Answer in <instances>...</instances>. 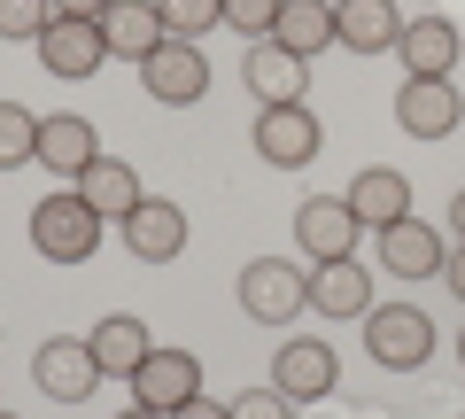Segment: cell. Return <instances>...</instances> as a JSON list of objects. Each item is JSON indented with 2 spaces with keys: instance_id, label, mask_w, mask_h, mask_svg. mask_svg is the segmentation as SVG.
<instances>
[{
  "instance_id": "obj_1",
  "label": "cell",
  "mask_w": 465,
  "mask_h": 419,
  "mask_svg": "<svg viewBox=\"0 0 465 419\" xmlns=\"http://www.w3.org/2000/svg\"><path fill=\"white\" fill-rule=\"evenodd\" d=\"M101 225H109V218L85 210L78 186H54V195L32 202V249L47 256V264H94V256H101Z\"/></svg>"
},
{
  "instance_id": "obj_2",
  "label": "cell",
  "mask_w": 465,
  "mask_h": 419,
  "mask_svg": "<svg viewBox=\"0 0 465 419\" xmlns=\"http://www.w3.org/2000/svg\"><path fill=\"white\" fill-rule=\"evenodd\" d=\"M241 311H249L256 326H272V334H287V326L311 311V272L287 264V256H256V264H241Z\"/></svg>"
},
{
  "instance_id": "obj_3",
  "label": "cell",
  "mask_w": 465,
  "mask_h": 419,
  "mask_svg": "<svg viewBox=\"0 0 465 419\" xmlns=\"http://www.w3.org/2000/svg\"><path fill=\"white\" fill-rule=\"evenodd\" d=\"M365 350H372V365H388V373H419L434 357V319L419 303H372L365 311Z\"/></svg>"
},
{
  "instance_id": "obj_4",
  "label": "cell",
  "mask_w": 465,
  "mask_h": 419,
  "mask_svg": "<svg viewBox=\"0 0 465 419\" xmlns=\"http://www.w3.org/2000/svg\"><path fill=\"white\" fill-rule=\"evenodd\" d=\"M256 155H264L272 171H302L318 148H326V125L311 117V101H272V109H256Z\"/></svg>"
},
{
  "instance_id": "obj_5",
  "label": "cell",
  "mask_w": 465,
  "mask_h": 419,
  "mask_svg": "<svg viewBox=\"0 0 465 419\" xmlns=\"http://www.w3.org/2000/svg\"><path fill=\"white\" fill-rule=\"evenodd\" d=\"M32 381H39V396H54V404H85L101 388L94 342H85V334H47L32 350Z\"/></svg>"
},
{
  "instance_id": "obj_6",
  "label": "cell",
  "mask_w": 465,
  "mask_h": 419,
  "mask_svg": "<svg viewBox=\"0 0 465 419\" xmlns=\"http://www.w3.org/2000/svg\"><path fill=\"white\" fill-rule=\"evenodd\" d=\"M140 85H148V101H163V109H194L202 94H210V63H202L194 39H163V47L148 55V63H133Z\"/></svg>"
},
{
  "instance_id": "obj_7",
  "label": "cell",
  "mask_w": 465,
  "mask_h": 419,
  "mask_svg": "<svg viewBox=\"0 0 465 419\" xmlns=\"http://www.w3.org/2000/svg\"><path fill=\"white\" fill-rule=\"evenodd\" d=\"M39 47V63H47V78H94L101 63H109V39H101V16H54L47 32L32 39Z\"/></svg>"
},
{
  "instance_id": "obj_8",
  "label": "cell",
  "mask_w": 465,
  "mask_h": 419,
  "mask_svg": "<svg viewBox=\"0 0 465 419\" xmlns=\"http://www.w3.org/2000/svg\"><path fill=\"white\" fill-rule=\"evenodd\" d=\"M272 388H280V396H295V404L333 396V388H341V357H333V342H318V334H287L280 357H272Z\"/></svg>"
},
{
  "instance_id": "obj_9",
  "label": "cell",
  "mask_w": 465,
  "mask_h": 419,
  "mask_svg": "<svg viewBox=\"0 0 465 419\" xmlns=\"http://www.w3.org/2000/svg\"><path fill=\"white\" fill-rule=\"evenodd\" d=\"M396 125L411 140H450L465 125V94L450 78H403L396 85Z\"/></svg>"
},
{
  "instance_id": "obj_10",
  "label": "cell",
  "mask_w": 465,
  "mask_h": 419,
  "mask_svg": "<svg viewBox=\"0 0 465 419\" xmlns=\"http://www.w3.org/2000/svg\"><path fill=\"white\" fill-rule=\"evenodd\" d=\"M357 234H365V225H357V210H349L341 195H311V202L295 210V241H302V256H311V264L357 256Z\"/></svg>"
},
{
  "instance_id": "obj_11",
  "label": "cell",
  "mask_w": 465,
  "mask_h": 419,
  "mask_svg": "<svg viewBox=\"0 0 465 419\" xmlns=\"http://www.w3.org/2000/svg\"><path fill=\"white\" fill-rule=\"evenodd\" d=\"M39 164H47L54 179L78 186L85 171L101 164V133H94V117H78V109H54V117H39Z\"/></svg>"
},
{
  "instance_id": "obj_12",
  "label": "cell",
  "mask_w": 465,
  "mask_h": 419,
  "mask_svg": "<svg viewBox=\"0 0 465 419\" xmlns=\"http://www.w3.org/2000/svg\"><path fill=\"white\" fill-rule=\"evenodd\" d=\"M442 264H450V241L427 218L381 225V272H396V280H442Z\"/></svg>"
},
{
  "instance_id": "obj_13",
  "label": "cell",
  "mask_w": 465,
  "mask_h": 419,
  "mask_svg": "<svg viewBox=\"0 0 465 419\" xmlns=\"http://www.w3.org/2000/svg\"><path fill=\"white\" fill-rule=\"evenodd\" d=\"M241 78H249L256 109H272V101H302V94H311V63H302V55H287L280 39H249V55H241Z\"/></svg>"
},
{
  "instance_id": "obj_14",
  "label": "cell",
  "mask_w": 465,
  "mask_h": 419,
  "mask_svg": "<svg viewBox=\"0 0 465 419\" xmlns=\"http://www.w3.org/2000/svg\"><path fill=\"white\" fill-rule=\"evenodd\" d=\"M396 55H403V78H450L458 55H465V32L450 16H411L403 39H396Z\"/></svg>"
},
{
  "instance_id": "obj_15",
  "label": "cell",
  "mask_w": 465,
  "mask_h": 419,
  "mask_svg": "<svg viewBox=\"0 0 465 419\" xmlns=\"http://www.w3.org/2000/svg\"><path fill=\"white\" fill-rule=\"evenodd\" d=\"M133 396L148 412H179L186 396H202V357L194 350H148V365L133 373Z\"/></svg>"
},
{
  "instance_id": "obj_16",
  "label": "cell",
  "mask_w": 465,
  "mask_h": 419,
  "mask_svg": "<svg viewBox=\"0 0 465 419\" xmlns=\"http://www.w3.org/2000/svg\"><path fill=\"white\" fill-rule=\"evenodd\" d=\"M94 365H101V381H133L140 365H148V350H155V334H148V319H133V311H109V319H94Z\"/></svg>"
},
{
  "instance_id": "obj_17",
  "label": "cell",
  "mask_w": 465,
  "mask_h": 419,
  "mask_svg": "<svg viewBox=\"0 0 465 419\" xmlns=\"http://www.w3.org/2000/svg\"><path fill=\"white\" fill-rule=\"evenodd\" d=\"M101 39H109V63H148L171 32L155 16V0H109L101 8Z\"/></svg>"
},
{
  "instance_id": "obj_18",
  "label": "cell",
  "mask_w": 465,
  "mask_h": 419,
  "mask_svg": "<svg viewBox=\"0 0 465 419\" xmlns=\"http://www.w3.org/2000/svg\"><path fill=\"white\" fill-rule=\"evenodd\" d=\"M396 39H403L396 0H341V8H333V47H349V55H396Z\"/></svg>"
},
{
  "instance_id": "obj_19",
  "label": "cell",
  "mask_w": 465,
  "mask_h": 419,
  "mask_svg": "<svg viewBox=\"0 0 465 419\" xmlns=\"http://www.w3.org/2000/svg\"><path fill=\"white\" fill-rule=\"evenodd\" d=\"M311 311H318V319H365V311H372V272L357 264V256L311 264Z\"/></svg>"
},
{
  "instance_id": "obj_20",
  "label": "cell",
  "mask_w": 465,
  "mask_h": 419,
  "mask_svg": "<svg viewBox=\"0 0 465 419\" xmlns=\"http://www.w3.org/2000/svg\"><path fill=\"white\" fill-rule=\"evenodd\" d=\"M124 249H133L140 264H171V256L186 249V210H179V202H163V195L140 202L133 218H124Z\"/></svg>"
},
{
  "instance_id": "obj_21",
  "label": "cell",
  "mask_w": 465,
  "mask_h": 419,
  "mask_svg": "<svg viewBox=\"0 0 465 419\" xmlns=\"http://www.w3.org/2000/svg\"><path fill=\"white\" fill-rule=\"evenodd\" d=\"M341 202L357 210V225H372V234H381V225L411 218V179H403V171H388V164H372V171H357V179H349Z\"/></svg>"
},
{
  "instance_id": "obj_22",
  "label": "cell",
  "mask_w": 465,
  "mask_h": 419,
  "mask_svg": "<svg viewBox=\"0 0 465 419\" xmlns=\"http://www.w3.org/2000/svg\"><path fill=\"white\" fill-rule=\"evenodd\" d=\"M78 195H85V210H94V218H116V225H124L140 202H148V186H140V171H133V164L101 155V164L78 179Z\"/></svg>"
},
{
  "instance_id": "obj_23",
  "label": "cell",
  "mask_w": 465,
  "mask_h": 419,
  "mask_svg": "<svg viewBox=\"0 0 465 419\" xmlns=\"http://www.w3.org/2000/svg\"><path fill=\"white\" fill-rule=\"evenodd\" d=\"M272 39H280L287 55H326L333 47V0H280V24H272Z\"/></svg>"
},
{
  "instance_id": "obj_24",
  "label": "cell",
  "mask_w": 465,
  "mask_h": 419,
  "mask_svg": "<svg viewBox=\"0 0 465 419\" xmlns=\"http://www.w3.org/2000/svg\"><path fill=\"white\" fill-rule=\"evenodd\" d=\"M39 155V117L24 101H0V171H24Z\"/></svg>"
},
{
  "instance_id": "obj_25",
  "label": "cell",
  "mask_w": 465,
  "mask_h": 419,
  "mask_svg": "<svg viewBox=\"0 0 465 419\" xmlns=\"http://www.w3.org/2000/svg\"><path fill=\"white\" fill-rule=\"evenodd\" d=\"M155 16H163L171 39H194V47H202V32H217L225 8H217V0H155Z\"/></svg>"
},
{
  "instance_id": "obj_26",
  "label": "cell",
  "mask_w": 465,
  "mask_h": 419,
  "mask_svg": "<svg viewBox=\"0 0 465 419\" xmlns=\"http://www.w3.org/2000/svg\"><path fill=\"white\" fill-rule=\"evenodd\" d=\"M225 8V32L241 39H272V24H280V0H217Z\"/></svg>"
},
{
  "instance_id": "obj_27",
  "label": "cell",
  "mask_w": 465,
  "mask_h": 419,
  "mask_svg": "<svg viewBox=\"0 0 465 419\" xmlns=\"http://www.w3.org/2000/svg\"><path fill=\"white\" fill-rule=\"evenodd\" d=\"M225 412L232 419H295V396H280V388H241V396H225Z\"/></svg>"
},
{
  "instance_id": "obj_28",
  "label": "cell",
  "mask_w": 465,
  "mask_h": 419,
  "mask_svg": "<svg viewBox=\"0 0 465 419\" xmlns=\"http://www.w3.org/2000/svg\"><path fill=\"white\" fill-rule=\"evenodd\" d=\"M54 24L47 0H0V39H39Z\"/></svg>"
},
{
  "instance_id": "obj_29",
  "label": "cell",
  "mask_w": 465,
  "mask_h": 419,
  "mask_svg": "<svg viewBox=\"0 0 465 419\" xmlns=\"http://www.w3.org/2000/svg\"><path fill=\"white\" fill-rule=\"evenodd\" d=\"M171 419H232V412H225V404H217V396H186V404H179V412H171Z\"/></svg>"
},
{
  "instance_id": "obj_30",
  "label": "cell",
  "mask_w": 465,
  "mask_h": 419,
  "mask_svg": "<svg viewBox=\"0 0 465 419\" xmlns=\"http://www.w3.org/2000/svg\"><path fill=\"white\" fill-rule=\"evenodd\" d=\"M442 280H450V295L465 303V241H458V249H450V264H442Z\"/></svg>"
},
{
  "instance_id": "obj_31",
  "label": "cell",
  "mask_w": 465,
  "mask_h": 419,
  "mask_svg": "<svg viewBox=\"0 0 465 419\" xmlns=\"http://www.w3.org/2000/svg\"><path fill=\"white\" fill-rule=\"evenodd\" d=\"M54 16H101V8H109V0H47Z\"/></svg>"
},
{
  "instance_id": "obj_32",
  "label": "cell",
  "mask_w": 465,
  "mask_h": 419,
  "mask_svg": "<svg viewBox=\"0 0 465 419\" xmlns=\"http://www.w3.org/2000/svg\"><path fill=\"white\" fill-rule=\"evenodd\" d=\"M450 241H465V186L450 195Z\"/></svg>"
},
{
  "instance_id": "obj_33",
  "label": "cell",
  "mask_w": 465,
  "mask_h": 419,
  "mask_svg": "<svg viewBox=\"0 0 465 419\" xmlns=\"http://www.w3.org/2000/svg\"><path fill=\"white\" fill-rule=\"evenodd\" d=\"M116 419H171V412H148V404H124V412H116Z\"/></svg>"
},
{
  "instance_id": "obj_34",
  "label": "cell",
  "mask_w": 465,
  "mask_h": 419,
  "mask_svg": "<svg viewBox=\"0 0 465 419\" xmlns=\"http://www.w3.org/2000/svg\"><path fill=\"white\" fill-rule=\"evenodd\" d=\"M458 365H465V334H458Z\"/></svg>"
},
{
  "instance_id": "obj_35",
  "label": "cell",
  "mask_w": 465,
  "mask_h": 419,
  "mask_svg": "<svg viewBox=\"0 0 465 419\" xmlns=\"http://www.w3.org/2000/svg\"><path fill=\"white\" fill-rule=\"evenodd\" d=\"M0 419H16V412H0Z\"/></svg>"
}]
</instances>
